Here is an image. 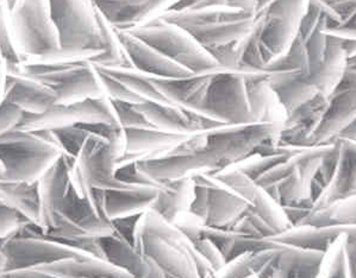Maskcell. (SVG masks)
Segmentation results:
<instances>
[{"instance_id": "48", "label": "cell", "mask_w": 356, "mask_h": 278, "mask_svg": "<svg viewBox=\"0 0 356 278\" xmlns=\"http://www.w3.org/2000/svg\"><path fill=\"white\" fill-rule=\"evenodd\" d=\"M228 0H180L168 11H185L205 8H225Z\"/></svg>"}, {"instance_id": "16", "label": "cell", "mask_w": 356, "mask_h": 278, "mask_svg": "<svg viewBox=\"0 0 356 278\" xmlns=\"http://www.w3.org/2000/svg\"><path fill=\"white\" fill-rule=\"evenodd\" d=\"M356 118V92L340 85L332 92L317 129L312 133L309 146H329Z\"/></svg>"}, {"instance_id": "8", "label": "cell", "mask_w": 356, "mask_h": 278, "mask_svg": "<svg viewBox=\"0 0 356 278\" xmlns=\"http://www.w3.org/2000/svg\"><path fill=\"white\" fill-rule=\"evenodd\" d=\"M72 183L80 196L91 202L100 216V206L95 189L111 191L133 186L117 179L116 157L112 154L108 141L92 133L85 141L78 157L75 158L72 169Z\"/></svg>"}, {"instance_id": "28", "label": "cell", "mask_w": 356, "mask_h": 278, "mask_svg": "<svg viewBox=\"0 0 356 278\" xmlns=\"http://www.w3.org/2000/svg\"><path fill=\"white\" fill-rule=\"evenodd\" d=\"M254 16L255 13L245 12L238 8L225 6V8H195V10H185V11H166L155 19H160V21L179 26L181 29L187 30L191 28H197V26H205V25L242 21Z\"/></svg>"}, {"instance_id": "60", "label": "cell", "mask_w": 356, "mask_h": 278, "mask_svg": "<svg viewBox=\"0 0 356 278\" xmlns=\"http://www.w3.org/2000/svg\"><path fill=\"white\" fill-rule=\"evenodd\" d=\"M0 1H1V0H0Z\"/></svg>"}, {"instance_id": "49", "label": "cell", "mask_w": 356, "mask_h": 278, "mask_svg": "<svg viewBox=\"0 0 356 278\" xmlns=\"http://www.w3.org/2000/svg\"><path fill=\"white\" fill-rule=\"evenodd\" d=\"M324 33L327 37L335 41H355L356 28L346 26V25H327L324 28Z\"/></svg>"}, {"instance_id": "40", "label": "cell", "mask_w": 356, "mask_h": 278, "mask_svg": "<svg viewBox=\"0 0 356 278\" xmlns=\"http://www.w3.org/2000/svg\"><path fill=\"white\" fill-rule=\"evenodd\" d=\"M51 132L54 134L55 141L60 146V149L63 150V154L73 158L78 157L85 141L91 134L78 125L53 130Z\"/></svg>"}, {"instance_id": "15", "label": "cell", "mask_w": 356, "mask_h": 278, "mask_svg": "<svg viewBox=\"0 0 356 278\" xmlns=\"http://www.w3.org/2000/svg\"><path fill=\"white\" fill-rule=\"evenodd\" d=\"M4 98L25 114H41L56 104V96L49 86L17 67L6 71Z\"/></svg>"}, {"instance_id": "44", "label": "cell", "mask_w": 356, "mask_h": 278, "mask_svg": "<svg viewBox=\"0 0 356 278\" xmlns=\"http://www.w3.org/2000/svg\"><path fill=\"white\" fill-rule=\"evenodd\" d=\"M344 236L336 241L327 254H330V259L327 264V272L323 278H350L349 277L347 259L344 254Z\"/></svg>"}, {"instance_id": "24", "label": "cell", "mask_w": 356, "mask_h": 278, "mask_svg": "<svg viewBox=\"0 0 356 278\" xmlns=\"http://www.w3.org/2000/svg\"><path fill=\"white\" fill-rule=\"evenodd\" d=\"M216 73V71H215ZM212 73L209 74H191L184 78L170 79H156L150 78L155 87L162 96L170 103L179 107L197 112L202 104L204 94L207 91V83L210 81Z\"/></svg>"}, {"instance_id": "10", "label": "cell", "mask_w": 356, "mask_h": 278, "mask_svg": "<svg viewBox=\"0 0 356 278\" xmlns=\"http://www.w3.org/2000/svg\"><path fill=\"white\" fill-rule=\"evenodd\" d=\"M247 75L225 69L212 73L197 113L222 125L253 124L245 86Z\"/></svg>"}, {"instance_id": "47", "label": "cell", "mask_w": 356, "mask_h": 278, "mask_svg": "<svg viewBox=\"0 0 356 278\" xmlns=\"http://www.w3.org/2000/svg\"><path fill=\"white\" fill-rule=\"evenodd\" d=\"M192 244L195 246L197 254L200 257L204 258L209 263V266H211L213 274L220 270L227 264L223 254H222L220 250L217 249V246L211 241L202 238V239L192 241Z\"/></svg>"}, {"instance_id": "52", "label": "cell", "mask_w": 356, "mask_h": 278, "mask_svg": "<svg viewBox=\"0 0 356 278\" xmlns=\"http://www.w3.org/2000/svg\"><path fill=\"white\" fill-rule=\"evenodd\" d=\"M228 5L230 8H238L245 12H257V0H228Z\"/></svg>"}, {"instance_id": "50", "label": "cell", "mask_w": 356, "mask_h": 278, "mask_svg": "<svg viewBox=\"0 0 356 278\" xmlns=\"http://www.w3.org/2000/svg\"><path fill=\"white\" fill-rule=\"evenodd\" d=\"M344 254L347 259L349 277L356 278V233L349 237L344 236Z\"/></svg>"}, {"instance_id": "37", "label": "cell", "mask_w": 356, "mask_h": 278, "mask_svg": "<svg viewBox=\"0 0 356 278\" xmlns=\"http://www.w3.org/2000/svg\"><path fill=\"white\" fill-rule=\"evenodd\" d=\"M97 18H98L100 36L103 42V54L97 56L92 62L102 68L131 67L128 58L125 56L123 46L120 44L117 30L102 16V13L98 10H97Z\"/></svg>"}, {"instance_id": "12", "label": "cell", "mask_w": 356, "mask_h": 278, "mask_svg": "<svg viewBox=\"0 0 356 278\" xmlns=\"http://www.w3.org/2000/svg\"><path fill=\"white\" fill-rule=\"evenodd\" d=\"M98 123L120 125L112 101L106 96L85 100L75 104H55L41 114H25L18 129L53 131L66 126Z\"/></svg>"}, {"instance_id": "2", "label": "cell", "mask_w": 356, "mask_h": 278, "mask_svg": "<svg viewBox=\"0 0 356 278\" xmlns=\"http://www.w3.org/2000/svg\"><path fill=\"white\" fill-rule=\"evenodd\" d=\"M133 245L156 263L167 278H203L213 274L188 237L152 209L138 218Z\"/></svg>"}, {"instance_id": "4", "label": "cell", "mask_w": 356, "mask_h": 278, "mask_svg": "<svg viewBox=\"0 0 356 278\" xmlns=\"http://www.w3.org/2000/svg\"><path fill=\"white\" fill-rule=\"evenodd\" d=\"M54 141L35 131L16 129L0 136V161L5 166L3 182H38L63 155Z\"/></svg>"}, {"instance_id": "59", "label": "cell", "mask_w": 356, "mask_h": 278, "mask_svg": "<svg viewBox=\"0 0 356 278\" xmlns=\"http://www.w3.org/2000/svg\"><path fill=\"white\" fill-rule=\"evenodd\" d=\"M249 278H259L257 276H253V277H249Z\"/></svg>"}, {"instance_id": "58", "label": "cell", "mask_w": 356, "mask_h": 278, "mask_svg": "<svg viewBox=\"0 0 356 278\" xmlns=\"http://www.w3.org/2000/svg\"><path fill=\"white\" fill-rule=\"evenodd\" d=\"M203 278H215V276H213V274H209L205 276V277Z\"/></svg>"}, {"instance_id": "22", "label": "cell", "mask_w": 356, "mask_h": 278, "mask_svg": "<svg viewBox=\"0 0 356 278\" xmlns=\"http://www.w3.org/2000/svg\"><path fill=\"white\" fill-rule=\"evenodd\" d=\"M356 233V226H329V227H316V226H296L286 229L270 238L279 244L292 246L298 249L314 250L319 252H329L332 245L342 236L349 237Z\"/></svg>"}, {"instance_id": "20", "label": "cell", "mask_w": 356, "mask_h": 278, "mask_svg": "<svg viewBox=\"0 0 356 278\" xmlns=\"http://www.w3.org/2000/svg\"><path fill=\"white\" fill-rule=\"evenodd\" d=\"M162 186L133 184L122 189L104 191L103 211L108 220L142 216L153 207Z\"/></svg>"}, {"instance_id": "19", "label": "cell", "mask_w": 356, "mask_h": 278, "mask_svg": "<svg viewBox=\"0 0 356 278\" xmlns=\"http://www.w3.org/2000/svg\"><path fill=\"white\" fill-rule=\"evenodd\" d=\"M97 243L102 259L123 269L134 278H167L156 263L115 233L97 238Z\"/></svg>"}, {"instance_id": "11", "label": "cell", "mask_w": 356, "mask_h": 278, "mask_svg": "<svg viewBox=\"0 0 356 278\" xmlns=\"http://www.w3.org/2000/svg\"><path fill=\"white\" fill-rule=\"evenodd\" d=\"M1 250L8 258V268L5 271L38 269L68 258L93 257L46 237L43 229L36 224L24 225L16 237L1 246Z\"/></svg>"}, {"instance_id": "38", "label": "cell", "mask_w": 356, "mask_h": 278, "mask_svg": "<svg viewBox=\"0 0 356 278\" xmlns=\"http://www.w3.org/2000/svg\"><path fill=\"white\" fill-rule=\"evenodd\" d=\"M265 191L280 207H282L296 204L300 200L307 199L310 189L302 179L297 166L287 177Z\"/></svg>"}, {"instance_id": "23", "label": "cell", "mask_w": 356, "mask_h": 278, "mask_svg": "<svg viewBox=\"0 0 356 278\" xmlns=\"http://www.w3.org/2000/svg\"><path fill=\"white\" fill-rule=\"evenodd\" d=\"M340 146V159L335 175L323 196L316 202L315 207L321 208L356 196V141L337 138Z\"/></svg>"}, {"instance_id": "18", "label": "cell", "mask_w": 356, "mask_h": 278, "mask_svg": "<svg viewBox=\"0 0 356 278\" xmlns=\"http://www.w3.org/2000/svg\"><path fill=\"white\" fill-rule=\"evenodd\" d=\"M75 158L63 154L49 169L38 180L40 200H41V219L40 227L43 233L50 229L53 224L58 205L72 184V169L74 166Z\"/></svg>"}, {"instance_id": "21", "label": "cell", "mask_w": 356, "mask_h": 278, "mask_svg": "<svg viewBox=\"0 0 356 278\" xmlns=\"http://www.w3.org/2000/svg\"><path fill=\"white\" fill-rule=\"evenodd\" d=\"M56 213L65 216L88 237H105L115 233L111 221L102 218L91 202L80 196L73 183L61 204L58 205Z\"/></svg>"}, {"instance_id": "30", "label": "cell", "mask_w": 356, "mask_h": 278, "mask_svg": "<svg viewBox=\"0 0 356 278\" xmlns=\"http://www.w3.org/2000/svg\"><path fill=\"white\" fill-rule=\"evenodd\" d=\"M124 136L125 154L135 155L141 158L165 153L186 137L163 132L152 126L124 129Z\"/></svg>"}, {"instance_id": "46", "label": "cell", "mask_w": 356, "mask_h": 278, "mask_svg": "<svg viewBox=\"0 0 356 278\" xmlns=\"http://www.w3.org/2000/svg\"><path fill=\"white\" fill-rule=\"evenodd\" d=\"M237 43L238 42L230 43V44H227V46H216V48L209 49L207 51L211 54L212 58H215L216 62L218 63L225 71L242 73L240 67H238Z\"/></svg>"}, {"instance_id": "32", "label": "cell", "mask_w": 356, "mask_h": 278, "mask_svg": "<svg viewBox=\"0 0 356 278\" xmlns=\"http://www.w3.org/2000/svg\"><path fill=\"white\" fill-rule=\"evenodd\" d=\"M254 18L255 16L242 21L197 26L186 31L200 46L209 50L243 40L253 29Z\"/></svg>"}, {"instance_id": "14", "label": "cell", "mask_w": 356, "mask_h": 278, "mask_svg": "<svg viewBox=\"0 0 356 278\" xmlns=\"http://www.w3.org/2000/svg\"><path fill=\"white\" fill-rule=\"evenodd\" d=\"M150 126L163 132L188 136L203 130L213 129L222 124L197 112L187 111L166 103L143 101L135 105Z\"/></svg>"}, {"instance_id": "29", "label": "cell", "mask_w": 356, "mask_h": 278, "mask_svg": "<svg viewBox=\"0 0 356 278\" xmlns=\"http://www.w3.org/2000/svg\"><path fill=\"white\" fill-rule=\"evenodd\" d=\"M347 61L348 58L340 43L329 38V46L323 62L321 63L310 75H307V78L300 79L314 86L321 94L330 96L343 78Z\"/></svg>"}, {"instance_id": "53", "label": "cell", "mask_w": 356, "mask_h": 278, "mask_svg": "<svg viewBox=\"0 0 356 278\" xmlns=\"http://www.w3.org/2000/svg\"><path fill=\"white\" fill-rule=\"evenodd\" d=\"M339 138H346V139L356 141V118L342 131Z\"/></svg>"}, {"instance_id": "1", "label": "cell", "mask_w": 356, "mask_h": 278, "mask_svg": "<svg viewBox=\"0 0 356 278\" xmlns=\"http://www.w3.org/2000/svg\"><path fill=\"white\" fill-rule=\"evenodd\" d=\"M282 129V124L253 123L197 131L165 153L142 158L137 169L159 186L195 175L220 174L259 154L264 146H277Z\"/></svg>"}, {"instance_id": "41", "label": "cell", "mask_w": 356, "mask_h": 278, "mask_svg": "<svg viewBox=\"0 0 356 278\" xmlns=\"http://www.w3.org/2000/svg\"><path fill=\"white\" fill-rule=\"evenodd\" d=\"M26 224H31L16 209L0 201V249L6 241L16 237L18 231Z\"/></svg>"}, {"instance_id": "34", "label": "cell", "mask_w": 356, "mask_h": 278, "mask_svg": "<svg viewBox=\"0 0 356 278\" xmlns=\"http://www.w3.org/2000/svg\"><path fill=\"white\" fill-rule=\"evenodd\" d=\"M327 252L285 246L275 266L293 272L297 278H322Z\"/></svg>"}, {"instance_id": "31", "label": "cell", "mask_w": 356, "mask_h": 278, "mask_svg": "<svg viewBox=\"0 0 356 278\" xmlns=\"http://www.w3.org/2000/svg\"><path fill=\"white\" fill-rule=\"evenodd\" d=\"M193 198V181L178 180L163 183L158 199L154 202L152 211L158 213L163 219L175 224L179 216L188 213Z\"/></svg>"}, {"instance_id": "17", "label": "cell", "mask_w": 356, "mask_h": 278, "mask_svg": "<svg viewBox=\"0 0 356 278\" xmlns=\"http://www.w3.org/2000/svg\"><path fill=\"white\" fill-rule=\"evenodd\" d=\"M117 35L130 66L134 69L141 71L142 74L156 79L184 78L192 74L177 63L170 61V58L162 55L154 46L136 37L130 31L117 30Z\"/></svg>"}, {"instance_id": "26", "label": "cell", "mask_w": 356, "mask_h": 278, "mask_svg": "<svg viewBox=\"0 0 356 278\" xmlns=\"http://www.w3.org/2000/svg\"><path fill=\"white\" fill-rule=\"evenodd\" d=\"M36 270L58 278H134L123 269L97 257L68 258Z\"/></svg>"}, {"instance_id": "3", "label": "cell", "mask_w": 356, "mask_h": 278, "mask_svg": "<svg viewBox=\"0 0 356 278\" xmlns=\"http://www.w3.org/2000/svg\"><path fill=\"white\" fill-rule=\"evenodd\" d=\"M58 31L60 49L75 60H91L103 54V42L91 0H48Z\"/></svg>"}, {"instance_id": "33", "label": "cell", "mask_w": 356, "mask_h": 278, "mask_svg": "<svg viewBox=\"0 0 356 278\" xmlns=\"http://www.w3.org/2000/svg\"><path fill=\"white\" fill-rule=\"evenodd\" d=\"M0 201L8 205L31 224L40 226L41 200L38 182H0Z\"/></svg>"}, {"instance_id": "43", "label": "cell", "mask_w": 356, "mask_h": 278, "mask_svg": "<svg viewBox=\"0 0 356 278\" xmlns=\"http://www.w3.org/2000/svg\"><path fill=\"white\" fill-rule=\"evenodd\" d=\"M111 101L118 123L123 129L150 126L149 123L145 121V116H142L135 105L124 103V101H116V100H111Z\"/></svg>"}, {"instance_id": "5", "label": "cell", "mask_w": 356, "mask_h": 278, "mask_svg": "<svg viewBox=\"0 0 356 278\" xmlns=\"http://www.w3.org/2000/svg\"><path fill=\"white\" fill-rule=\"evenodd\" d=\"M8 17L15 44L23 61L60 50L48 0H13L8 5Z\"/></svg>"}, {"instance_id": "51", "label": "cell", "mask_w": 356, "mask_h": 278, "mask_svg": "<svg viewBox=\"0 0 356 278\" xmlns=\"http://www.w3.org/2000/svg\"><path fill=\"white\" fill-rule=\"evenodd\" d=\"M95 6H140L147 3V0H91Z\"/></svg>"}, {"instance_id": "35", "label": "cell", "mask_w": 356, "mask_h": 278, "mask_svg": "<svg viewBox=\"0 0 356 278\" xmlns=\"http://www.w3.org/2000/svg\"><path fill=\"white\" fill-rule=\"evenodd\" d=\"M302 225L316 227L356 226V196L339 200L329 206L314 208Z\"/></svg>"}, {"instance_id": "9", "label": "cell", "mask_w": 356, "mask_h": 278, "mask_svg": "<svg viewBox=\"0 0 356 278\" xmlns=\"http://www.w3.org/2000/svg\"><path fill=\"white\" fill-rule=\"evenodd\" d=\"M193 198L188 214L212 229H229L250 205L243 196L225 186L213 175H195Z\"/></svg>"}, {"instance_id": "7", "label": "cell", "mask_w": 356, "mask_h": 278, "mask_svg": "<svg viewBox=\"0 0 356 278\" xmlns=\"http://www.w3.org/2000/svg\"><path fill=\"white\" fill-rule=\"evenodd\" d=\"M307 5L309 0H274L255 13L253 31L265 69L293 43Z\"/></svg>"}, {"instance_id": "36", "label": "cell", "mask_w": 356, "mask_h": 278, "mask_svg": "<svg viewBox=\"0 0 356 278\" xmlns=\"http://www.w3.org/2000/svg\"><path fill=\"white\" fill-rule=\"evenodd\" d=\"M102 69L106 71L108 74L112 75L113 78H116L142 101L170 104L158 91V88L155 87L150 76L142 74L141 71L134 69L133 67H111V68H102Z\"/></svg>"}, {"instance_id": "39", "label": "cell", "mask_w": 356, "mask_h": 278, "mask_svg": "<svg viewBox=\"0 0 356 278\" xmlns=\"http://www.w3.org/2000/svg\"><path fill=\"white\" fill-rule=\"evenodd\" d=\"M0 55L4 58L8 68L19 66L23 61L13 40L6 0L0 1Z\"/></svg>"}, {"instance_id": "25", "label": "cell", "mask_w": 356, "mask_h": 278, "mask_svg": "<svg viewBox=\"0 0 356 278\" xmlns=\"http://www.w3.org/2000/svg\"><path fill=\"white\" fill-rule=\"evenodd\" d=\"M245 86L254 123L282 124L285 121V112L272 89L268 71L247 75Z\"/></svg>"}, {"instance_id": "13", "label": "cell", "mask_w": 356, "mask_h": 278, "mask_svg": "<svg viewBox=\"0 0 356 278\" xmlns=\"http://www.w3.org/2000/svg\"><path fill=\"white\" fill-rule=\"evenodd\" d=\"M35 78L54 91L56 104H75L105 96L99 69L91 60L76 61L58 71Z\"/></svg>"}, {"instance_id": "27", "label": "cell", "mask_w": 356, "mask_h": 278, "mask_svg": "<svg viewBox=\"0 0 356 278\" xmlns=\"http://www.w3.org/2000/svg\"><path fill=\"white\" fill-rule=\"evenodd\" d=\"M268 79L285 116L318 94L314 86L299 78L298 71H268Z\"/></svg>"}, {"instance_id": "56", "label": "cell", "mask_w": 356, "mask_h": 278, "mask_svg": "<svg viewBox=\"0 0 356 278\" xmlns=\"http://www.w3.org/2000/svg\"><path fill=\"white\" fill-rule=\"evenodd\" d=\"M0 278H22V276H19V272L16 270L3 271L0 272Z\"/></svg>"}, {"instance_id": "55", "label": "cell", "mask_w": 356, "mask_h": 278, "mask_svg": "<svg viewBox=\"0 0 356 278\" xmlns=\"http://www.w3.org/2000/svg\"><path fill=\"white\" fill-rule=\"evenodd\" d=\"M6 268H8V258L4 251L0 249V272L6 270Z\"/></svg>"}, {"instance_id": "45", "label": "cell", "mask_w": 356, "mask_h": 278, "mask_svg": "<svg viewBox=\"0 0 356 278\" xmlns=\"http://www.w3.org/2000/svg\"><path fill=\"white\" fill-rule=\"evenodd\" d=\"M25 113L17 105L8 100L0 101V136L18 129Z\"/></svg>"}, {"instance_id": "42", "label": "cell", "mask_w": 356, "mask_h": 278, "mask_svg": "<svg viewBox=\"0 0 356 278\" xmlns=\"http://www.w3.org/2000/svg\"><path fill=\"white\" fill-rule=\"evenodd\" d=\"M99 69L100 78L103 82L104 92L105 96L110 100H116V101H124V103H130V104L137 105L143 103L138 96H135L134 93L129 91L123 83L118 81L116 78H113L112 75L108 74L106 71H103L102 68L98 67Z\"/></svg>"}, {"instance_id": "54", "label": "cell", "mask_w": 356, "mask_h": 278, "mask_svg": "<svg viewBox=\"0 0 356 278\" xmlns=\"http://www.w3.org/2000/svg\"><path fill=\"white\" fill-rule=\"evenodd\" d=\"M270 278H297V276L292 271L286 270L284 268L275 266L273 274H272Z\"/></svg>"}, {"instance_id": "57", "label": "cell", "mask_w": 356, "mask_h": 278, "mask_svg": "<svg viewBox=\"0 0 356 278\" xmlns=\"http://www.w3.org/2000/svg\"><path fill=\"white\" fill-rule=\"evenodd\" d=\"M5 177V166L3 164V162L0 161V182H3L4 181Z\"/></svg>"}, {"instance_id": "6", "label": "cell", "mask_w": 356, "mask_h": 278, "mask_svg": "<svg viewBox=\"0 0 356 278\" xmlns=\"http://www.w3.org/2000/svg\"><path fill=\"white\" fill-rule=\"evenodd\" d=\"M129 31L192 74L223 71L211 54L179 26L153 19Z\"/></svg>"}]
</instances>
